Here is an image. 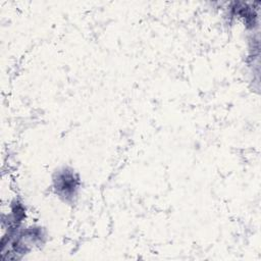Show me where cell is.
<instances>
[{"label":"cell","mask_w":261,"mask_h":261,"mask_svg":"<svg viewBox=\"0 0 261 261\" xmlns=\"http://www.w3.org/2000/svg\"><path fill=\"white\" fill-rule=\"evenodd\" d=\"M55 180V187L62 196L67 198L75 194L77 189L76 178L71 172H60Z\"/></svg>","instance_id":"1"}]
</instances>
